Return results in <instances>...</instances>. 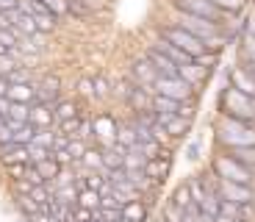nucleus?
Wrapping results in <instances>:
<instances>
[{"mask_svg":"<svg viewBox=\"0 0 255 222\" xmlns=\"http://www.w3.org/2000/svg\"><path fill=\"white\" fill-rule=\"evenodd\" d=\"M217 142L225 147H250L255 145V125L230 114H219L217 120Z\"/></svg>","mask_w":255,"mask_h":222,"instance_id":"1","label":"nucleus"},{"mask_svg":"<svg viewBox=\"0 0 255 222\" xmlns=\"http://www.w3.org/2000/svg\"><path fill=\"white\" fill-rule=\"evenodd\" d=\"M219 114H230V117H239V120H247L255 125V97L239 92L236 86H225L219 92Z\"/></svg>","mask_w":255,"mask_h":222,"instance_id":"2","label":"nucleus"},{"mask_svg":"<svg viewBox=\"0 0 255 222\" xmlns=\"http://www.w3.org/2000/svg\"><path fill=\"white\" fill-rule=\"evenodd\" d=\"M211 170L217 172L219 178H225V181H236V184L253 186V181H255V170H253V167H247L244 161L233 159L230 153L217 156V159L211 161Z\"/></svg>","mask_w":255,"mask_h":222,"instance_id":"3","label":"nucleus"},{"mask_svg":"<svg viewBox=\"0 0 255 222\" xmlns=\"http://www.w3.org/2000/svg\"><path fill=\"white\" fill-rule=\"evenodd\" d=\"M158 33H161V36H166L172 44H178L180 50H186L189 56H194V58H197V56H203V53L208 50L203 39H200V36H194L191 31H186V28H183V25H178V22L161 25V31H158Z\"/></svg>","mask_w":255,"mask_h":222,"instance_id":"4","label":"nucleus"},{"mask_svg":"<svg viewBox=\"0 0 255 222\" xmlns=\"http://www.w3.org/2000/svg\"><path fill=\"white\" fill-rule=\"evenodd\" d=\"M172 19L178 22V25H183L186 31H191L194 36H200L203 42H208L211 36L222 33V25H219V22H214V19H205V17H197V14H189V11H180V8H175Z\"/></svg>","mask_w":255,"mask_h":222,"instance_id":"5","label":"nucleus"},{"mask_svg":"<svg viewBox=\"0 0 255 222\" xmlns=\"http://www.w3.org/2000/svg\"><path fill=\"white\" fill-rule=\"evenodd\" d=\"M172 8H180V11H189V14H197V17H205V19H214L222 25V19L228 14L214 3V0H175Z\"/></svg>","mask_w":255,"mask_h":222,"instance_id":"6","label":"nucleus"},{"mask_svg":"<svg viewBox=\"0 0 255 222\" xmlns=\"http://www.w3.org/2000/svg\"><path fill=\"white\" fill-rule=\"evenodd\" d=\"M155 92L158 95H166V97H175V100H191L194 97V86H191L189 81H183V78H166L161 75L158 81H155Z\"/></svg>","mask_w":255,"mask_h":222,"instance_id":"7","label":"nucleus"},{"mask_svg":"<svg viewBox=\"0 0 255 222\" xmlns=\"http://www.w3.org/2000/svg\"><path fill=\"white\" fill-rule=\"evenodd\" d=\"M92 136L100 142V147H111L117 142V136H120V125H117V120L111 114H97L92 120Z\"/></svg>","mask_w":255,"mask_h":222,"instance_id":"8","label":"nucleus"},{"mask_svg":"<svg viewBox=\"0 0 255 222\" xmlns=\"http://www.w3.org/2000/svg\"><path fill=\"white\" fill-rule=\"evenodd\" d=\"M130 75H133L136 86H155V81L161 78V72H158V67L153 64V58L144 53L141 58H136V61L130 64Z\"/></svg>","mask_w":255,"mask_h":222,"instance_id":"9","label":"nucleus"},{"mask_svg":"<svg viewBox=\"0 0 255 222\" xmlns=\"http://www.w3.org/2000/svg\"><path fill=\"white\" fill-rule=\"evenodd\" d=\"M219 197L222 200H233V203L244 206V203H253L255 200V189L247 184H236V181H225V178H219Z\"/></svg>","mask_w":255,"mask_h":222,"instance_id":"10","label":"nucleus"},{"mask_svg":"<svg viewBox=\"0 0 255 222\" xmlns=\"http://www.w3.org/2000/svg\"><path fill=\"white\" fill-rule=\"evenodd\" d=\"M36 97L42 103H50V106H56L58 100H61V81H58L56 75H42L36 83Z\"/></svg>","mask_w":255,"mask_h":222,"instance_id":"11","label":"nucleus"},{"mask_svg":"<svg viewBox=\"0 0 255 222\" xmlns=\"http://www.w3.org/2000/svg\"><path fill=\"white\" fill-rule=\"evenodd\" d=\"M228 81H230V86H236L239 92L255 97V78L250 75L247 70H244L242 64H239V67H230V70H228Z\"/></svg>","mask_w":255,"mask_h":222,"instance_id":"12","label":"nucleus"},{"mask_svg":"<svg viewBox=\"0 0 255 222\" xmlns=\"http://www.w3.org/2000/svg\"><path fill=\"white\" fill-rule=\"evenodd\" d=\"M0 161L3 164H19V161H31V153H28V145H19V142H6L0 145Z\"/></svg>","mask_w":255,"mask_h":222,"instance_id":"13","label":"nucleus"},{"mask_svg":"<svg viewBox=\"0 0 255 222\" xmlns=\"http://www.w3.org/2000/svg\"><path fill=\"white\" fill-rule=\"evenodd\" d=\"M169 170H172V156H169L166 150L161 153L158 159H150V161L144 164V172H147L150 178H153L155 184H161V181H164V178L169 175Z\"/></svg>","mask_w":255,"mask_h":222,"instance_id":"14","label":"nucleus"},{"mask_svg":"<svg viewBox=\"0 0 255 222\" xmlns=\"http://www.w3.org/2000/svg\"><path fill=\"white\" fill-rule=\"evenodd\" d=\"M147 56L153 58V64L158 67L161 75H166V78H178L180 75V64L175 61V58H169L166 53H161L158 47H150V50H147Z\"/></svg>","mask_w":255,"mask_h":222,"instance_id":"15","label":"nucleus"},{"mask_svg":"<svg viewBox=\"0 0 255 222\" xmlns=\"http://www.w3.org/2000/svg\"><path fill=\"white\" fill-rule=\"evenodd\" d=\"M53 122H58V120H56V111H53L50 103H42V100L33 103L31 106V125L33 128H50Z\"/></svg>","mask_w":255,"mask_h":222,"instance_id":"16","label":"nucleus"},{"mask_svg":"<svg viewBox=\"0 0 255 222\" xmlns=\"http://www.w3.org/2000/svg\"><path fill=\"white\" fill-rule=\"evenodd\" d=\"M208 75H211V70H208V67H203V64H197V61L180 64V78H183V81H189L194 89H197L200 83L208 81Z\"/></svg>","mask_w":255,"mask_h":222,"instance_id":"17","label":"nucleus"},{"mask_svg":"<svg viewBox=\"0 0 255 222\" xmlns=\"http://www.w3.org/2000/svg\"><path fill=\"white\" fill-rule=\"evenodd\" d=\"M153 47H158L161 53H166V56H169V58H175L178 64H191V61H194V56H189L186 50H180L178 44H172L166 36H161V33H158V39H155V44H153Z\"/></svg>","mask_w":255,"mask_h":222,"instance_id":"18","label":"nucleus"},{"mask_svg":"<svg viewBox=\"0 0 255 222\" xmlns=\"http://www.w3.org/2000/svg\"><path fill=\"white\" fill-rule=\"evenodd\" d=\"M6 122L14 131L28 125L31 122V103H11V108H8V114H6Z\"/></svg>","mask_w":255,"mask_h":222,"instance_id":"19","label":"nucleus"},{"mask_svg":"<svg viewBox=\"0 0 255 222\" xmlns=\"http://www.w3.org/2000/svg\"><path fill=\"white\" fill-rule=\"evenodd\" d=\"M83 170H92V172H106V159H103V147H86L81 159Z\"/></svg>","mask_w":255,"mask_h":222,"instance_id":"20","label":"nucleus"},{"mask_svg":"<svg viewBox=\"0 0 255 222\" xmlns=\"http://www.w3.org/2000/svg\"><path fill=\"white\" fill-rule=\"evenodd\" d=\"M147 214H150V209H147V203L141 200V197L139 200H130L128 206H122V217L130 220V222H144Z\"/></svg>","mask_w":255,"mask_h":222,"instance_id":"21","label":"nucleus"},{"mask_svg":"<svg viewBox=\"0 0 255 222\" xmlns=\"http://www.w3.org/2000/svg\"><path fill=\"white\" fill-rule=\"evenodd\" d=\"M166 133L172 136V139H183L186 133L191 131V120H186V117H180V114H175V117H169V122H166Z\"/></svg>","mask_w":255,"mask_h":222,"instance_id":"22","label":"nucleus"},{"mask_svg":"<svg viewBox=\"0 0 255 222\" xmlns=\"http://www.w3.org/2000/svg\"><path fill=\"white\" fill-rule=\"evenodd\" d=\"M172 203L175 206H180V209H189V206H194L197 200H194V192H191V186H189V181H183V184L178 186V189L172 192Z\"/></svg>","mask_w":255,"mask_h":222,"instance_id":"23","label":"nucleus"},{"mask_svg":"<svg viewBox=\"0 0 255 222\" xmlns=\"http://www.w3.org/2000/svg\"><path fill=\"white\" fill-rule=\"evenodd\" d=\"M153 108L158 111V114H178L180 100H175V97H166V95H158V92H155V97H153Z\"/></svg>","mask_w":255,"mask_h":222,"instance_id":"24","label":"nucleus"},{"mask_svg":"<svg viewBox=\"0 0 255 222\" xmlns=\"http://www.w3.org/2000/svg\"><path fill=\"white\" fill-rule=\"evenodd\" d=\"M78 203L86 206V209H92V211H97V209H103V195L97 189H81Z\"/></svg>","mask_w":255,"mask_h":222,"instance_id":"25","label":"nucleus"},{"mask_svg":"<svg viewBox=\"0 0 255 222\" xmlns=\"http://www.w3.org/2000/svg\"><path fill=\"white\" fill-rule=\"evenodd\" d=\"M225 153H230L233 159L244 161L247 167L255 170V145H250V147H225Z\"/></svg>","mask_w":255,"mask_h":222,"instance_id":"26","label":"nucleus"},{"mask_svg":"<svg viewBox=\"0 0 255 222\" xmlns=\"http://www.w3.org/2000/svg\"><path fill=\"white\" fill-rule=\"evenodd\" d=\"M53 111H56V120H58V122L78 117V106H75L72 100H58L56 106H53Z\"/></svg>","mask_w":255,"mask_h":222,"instance_id":"27","label":"nucleus"},{"mask_svg":"<svg viewBox=\"0 0 255 222\" xmlns=\"http://www.w3.org/2000/svg\"><path fill=\"white\" fill-rule=\"evenodd\" d=\"M17 209L22 217H31V214H36V211H42V206H39L31 195H17Z\"/></svg>","mask_w":255,"mask_h":222,"instance_id":"28","label":"nucleus"},{"mask_svg":"<svg viewBox=\"0 0 255 222\" xmlns=\"http://www.w3.org/2000/svg\"><path fill=\"white\" fill-rule=\"evenodd\" d=\"M17 31H22V33H28V36H33V33H39V22H36V17L33 14H19V19H17Z\"/></svg>","mask_w":255,"mask_h":222,"instance_id":"29","label":"nucleus"},{"mask_svg":"<svg viewBox=\"0 0 255 222\" xmlns=\"http://www.w3.org/2000/svg\"><path fill=\"white\" fill-rule=\"evenodd\" d=\"M36 167H39V172L45 175V181H56V175L61 172V164H58L53 156H50V159H45V161H39Z\"/></svg>","mask_w":255,"mask_h":222,"instance_id":"30","label":"nucleus"},{"mask_svg":"<svg viewBox=\"0 0 255 222\" xmlns=\"http://www.w3.org/2000/svg\"><path fill=\"white\" fill-rule=\"evenodd\" d=\"M111 92H114V83L109 81V78H95V97L97 100H106V97H111Z\"/></svg>","mask_w":255,"mask_h":222,"instance_id":"31","label":"nucleus"},{"mask_svg":"<svg viewBox=\"0 0 255 222\" xmlns=\"http://www.w3.org/2000/svg\"><path fill=\"white\" fill-rule=\"evenodd\" d=\"M136 89V83L133 81H120V83H114V92H111V97H120L122 103H128V97H130V92Z\"/></svg>","mask_w":255,"mask_h":222,"instance_id":"32","label":"nucleus"},{"mask_svg":"<svg viewBox=\"0 0 255 222\" xmlns=\"http://www.w3.org/2000/svg\"><path fill=\"white\" fill-rule=\"evenodd\" d=\"M28 153H31V164H39V161H45V159H50V156H53V150L36 145V142H31V145H28Z\"/></svg>","mask_w":255,"mask_h":222,"instance_id":"33","label":"nucleus"},{"mask_svg":"<svg viewBox=\"0 0 255 222\" xmlns=\"http://www.w3.org/2000/svg\"><path fill=\"white\" fill-rule=\"evenodd\" d=\"M225 14H239L244 6H247V0H214Z\"/></svg>","mask_w":255,"mask_h":222,"instance_id":"34","label":"nucleus"},{"mask_svg":"<svg viewBox=\"0 0 255 222\" xmlns=\"http://www.w3.org/2000/svg\"><path fill=\"white\" fill-rule=\"evenodd\" d=\"M53 159L58 161L61 167H75V156L70 153V147H58V150H53Z\"/></svg>","mask_w":255,"mask_h":222,"instance_id":"35","label":"nucleus"},{"mask_svg":"<svg viewBox=\"0 0 255 222\" xmlns=\"http://www.w3.org/2000/svg\"><path fill=\"white\" fill-rule=\"evenodd\" d=\"M47 6H50V11L56 14V17H64V14H70V6L72 0H45Z\"/></svg>","mask_w":255,"mask_h":222,"instance_id":"36","label":"nucleus"},{"mask_svg":"<svg viewBox=\"0 0 255 222\" xmlns=\"http://www.w3.org/2000/svg\"><path fill=\"white\" fill-rule=\"evenodd\" d=\"M8 81L11 83H33V75L25 70V67H17V70L8 72Z\"/></svg>","mask_w":255,"mask_h":222,"instance_id":"37","label":"nucleus"},{"mask_svg":"<svg viewBox=\"0 0 255 222\" xmlns=\"http://www.w3.org/2000/svg\"><path fill=\"white\" fill-rule=\"evenodd\" d=\"M194 61H197V64H203V67H208V70H214V67L219 64V53H214V50H205L203 56H197Z\"/></svg>","mask_w":255,"mask_h":222,"instance_id":"38","label":"nucleus"},{"mask_svg":"<svg viewBox=\"0 0 255 222\" xmlns=\"http://www.w3.org/2000/svg\"><path fill=\"white\" fill-rule=\"evenodd\" d=\"M28 164H31V161H28ZM28 164H25V161H19V164H8V167H6L8 178H14V181H19V178H25Z\"/></svg>","mask_w":255,"mask_h":222,"instance_id":"39","label":"nucleus"},{"mask_svg":"<svg viewBox=\"0 0 255 222\" xmlns=\"http://www.w3.org/2000/svg\"><path fill=\"white\" fill-rule=\"evenodd\" d=\"M178 114H180V117H186V120H191V122H194V117H197V103L183 100V103H180V108H178Z\"/></svg>","mask_w":255,"mask_h":222,"instance_id":"40","label":"nucleus"},{"mask_svg":"<svg viewBox=\"0 0 255 222\" xmlns=\"http://www.w3.org/2000/svg\"><path fill=\"white\" fill-rule=\"evenodd\" d=\"M0 44H6L8 50L17 47V33H14V28H0Z\"/></svg>","mask_w":255,"mask_h":222,"instance_id":"41","label":"nucleus"},{"mask_svg":"<svg viewBox=\"0 0 255 222\" xmlns=\"http://www.w3.org/2000/svg\"><path fill=\"white\" fill-rule=\"evenodd\" d=\"M200 156H203V145H200V139H191L189 145H186V159H189V161H197Z\"/></svg>","mask_w":255,"mask_h":222,"instance_id":"42","label":"nucleus"},{"mask_svg":"<svg viewBox=\"0 0 255 222\" xmlns=\"http://www.w3.org/2000/svg\"><path fill=\"white\" fill-rule=\"evenodd\" d=\"M78 92L83 97H95V78H81L78 81Z\"/></svg>","mask_w":255,"mask_h":222,"instance_id":"43","label":"nucleus"},{"mask_svg":"<svg viewBox=\"0 0 255 222\" xmlns=\"http://www.w3.org/2000/svg\"><path fill=\"white\" fill-rule=\"evenodd\" d=\"M31 189H33V184L28 181V178H19V181H14V192H17V195H31Z\"/></svg>","mask_w":255,"mask_h":222,"instance_id":"44","label":"nucleus"},{"mask_svg":"<svg viewBox=\"0 0 255 222\" xmlns=\"http://www.w3.org/2000/svg\"><path fill=\"white\" fill-rule=\"evenodd\" d=\"M70 153L75 156V159H83V153H86V145H83L81 139H70Z\"/></svg>","mask_w":255,"mask_h":222,"instance_id":"45","label":"nucleus"},{"mask_svg":"<svg viewBox=\"0 0 255 222\" xmlns=\"http://www.w3.org/2000/svg\"><path fill=\"white\" fill-rule=\"evenodd\" d=\"M244 33H250V36H255V14H250V17L244 19Z\"/></svg>","mask_w":255,"mask_h":222,"instance_id":"46","label":"nucleus"},{"mask_svg":"<svg viewBox=\"0 0 255 222\" xmlns=\"http://www.w3.org/2000/svg\"><path fill=\"white\" fill-rule=\"evenodd\" d=\"M28 222H53V220H50V214H45V211H36V214L28 217Z\"/></svg>","mask_w":255,"mask_h":222,"instance_id":"47","label":"nucleus"},{"mask_svg":"<svg viewBox=\"0 0 255 222\" xmlns=\"http://www.w3.org/2000/svg\"><path fill=\"white\" fill-rule=\"evenodd\" d=\"M8 108H11V100H8L6 95H0V114L6 117V114H8Z\"/></svg>","mask_w":255,"mask_h":222,"instance_id":"48","label":"nucleus"},{"mask_svg":"<svg viewBox=\"0 0 255 222\" xmlns=\"http://www.w3.org/2000/svg\"><path fill=\"white\" fill-rule=\"evenodd\" d=\"M6 8H17V0H0V11H6Z\"/></svg>","mask_w":255,"mask_h":222,"instance_id":"49","label":"nucleus"},{"mask_svg":"<svg viewBox=\"0 0 255 222\" xmlns=\"http://www.w3.org/2000/svg\"><path fill=\"white\" fill-rule=\"evenodd\" d=\"M217 222H236V220H233V217H228V214H219Z\"/></svg>","mask_w":255,"mask_h":222,"instance_id":"50","label":"nucleus"},{"mask_svg":"<svg viewBox=\"0 0 255 222\" xmlns=\"http://www.w3.org/2000/svg\"><path fill=\"white\" fill-rule=\"evenodd\" d=\"M158 222H172V220H169V217H161V220Z\"/></svg>","mask_w":255,"mask_h":222,"instance_id":"51","label":"nucleus"},{"mask_svg":"<svg viewBox=\"0 0 255 222\" xmlns=\"http://www.w3.org/2000/svg\"><path fill=\"white\" fill-rule=\"evenodd\" d=\"M120 222H130V220H125V217H122V220H120Z\"/></svg>","mask_w":255,"mask_h":222,"instance_id":"52","label":"nucleus"}]
</instances>
